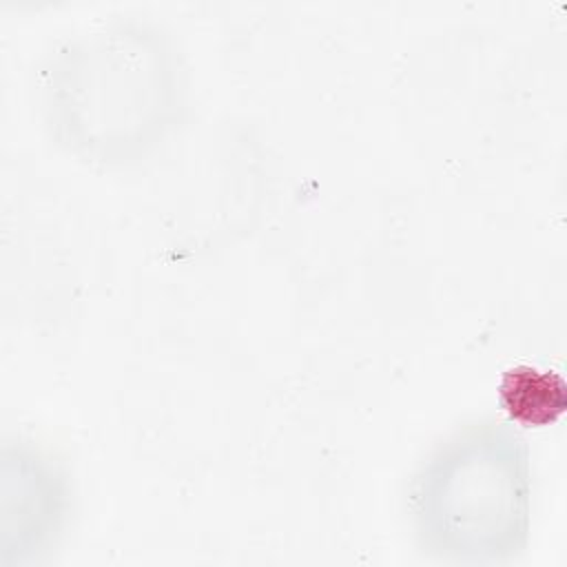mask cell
Here are the masks:
<instances>
[{
  "label": "cell",
  "instance_id": "cell-1",
  "mask_svg": "<svg viewBox=\"0 0 567 567\" xmlns=\"http://www.w3.org/2000/svg\"><path fill=\"white\" fill-rule=\"evenodd\" d=\"M498 394L505 410L525 425H545L567 405L563 379L534 365L509 368L501 379Z\"/></svg>",
  "mask_w": 567,
  "mask_h": 567
}]
</instances>
